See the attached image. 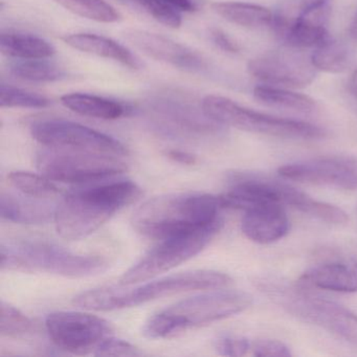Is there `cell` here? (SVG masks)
I'll use <instances>...</instances> for the list:
<instances>
[{
	"mask_svg": "<svg viewBox=\"0 0 357 357\" xmlns=\"http://www.w3.org/2000/svg\"><path fill=\"white\" fill-rule=\"evenodd\" d=\"M125 38L139 51L158 61L183 70L204 68V60L199 54L162 35L142 30H127Z\"/></svg>",
	"mask_w": 357,
	"mask_h": 357,
	"instance_id": "9a60e30c",
	"label": "cell"
},
{
	"mask_svg": "<svg viewBox=\"0 0 357 357\" xmlns=\"http://www.w3.org/2000/svg\"><path fill=\"white\" fill-rule=\"evenodd\" d=\"M154 20L169 28L178 29L183 24L181 12L166 5L162 0H135Z\"/></svg>",
	"mask_w": 357,
	"mask_h": 357,
	"instance_id": "4dcf8cb0",
	"label": "cell"
},
{
	"mask_svg": "<svg viewBox=\"0 0 357 357\" xmlns=\"http://www.w3.org/2000/svg\"><path fill=\"white\" fill-rule=\"evenodd\" d=\"M34 331V324L22 311L9 303L1 302L0 334L3 337L20 338L30 335Z\"/></svg>",
	"mask_w": 357,
	"mask_h": 357,
	"instance_id": "f1b7e54d",
	"label": "cell"
},
{
	"mask_svg": "<svg viewBox=\"0 0 357 357\" xmlns=\"http://www.w3.org/2000/svg\"><path fill=\"white\" fill-rule=\"evenodd\" d=\"M93 354L98 356H139L142 353L130 342L110 336L96 348Z\"/></svg>",
	"mask_w": 357,
	"mask_h": 357,
	"instance_id": "1f68e13d",
	"label": "cell"
},
{
	"mask_svg": "<svg viewBox=\"0 0 357 357\" xmlns=\"http://www.w3.org/2000/svg\"><path fill=\"white\" fill-rule=\"evenodd\" d=\"M167 156L174 162L188 165V166H192L197 162V158L195 155L189 152L181 151V150H169L167 152Z\"/></svg>",
	"mask_w": 357,
	"mask_h": 357,
	"instance_id": "8d00e7d4",
	"label": "cell"
},
{
	"mask_svg": "<svg viewBox=\"0 0 357 357\" xmlns=\"http://www.w3.org/2000/svg\"><path fill=\"white\" fill-rule=\"evenodd\" d=\"M210 36L214 45L221 51L229 54L239 53L240 47L238 43L223 31L219 30V29H212Z\"/></svg>",
	"mask_w": 357,
	"mask_h": 357,
	"instance_id": "e575fe53",
	"label": "cell"
},
{
	"mask_svg": "<svg viewBox=\"0 0 357 357\" xmlns=\"http://www.w3.org/2000/svg\"><path fill=\"white\" fill-rule=\"evenodd\" d=\"M252 303V296L239 290H217L185 298L150 317L143 334L150 340L175 337L243 312Z\"/></svg>",
	"mask_w": 357,
	"mask_h": 357,
	"instance_id": "277c9868",
	"label": "cell"
},
{
	"mask_svg": "<svg viewBox=\"0 0 357 357\" xmlns=\"http://www.w3.org/2000/svg\"><path fill=\"white\" fill-rule=\"evenodd\" d=\"M63 41L68 47L83 53L114 60L132 70L142 68V62L130 50L108 37L91 33H77L64 37Z\"/></svg>",
	"mask_w": 357,
	"mask_h": 357,
	"instance_id": "ac0fdd59",
	"label": "cell"
},
{
	"mask_svg": "<svg viewBox=\"0 0 357 357\" xmlns=\"http://www.w3.org/2000/svg\"><path fill=\"white\" fill-rule=\"evenodd\" d=\"M45 328L56 347L78 355L93 353L114 332L106 319L77 311L50 313L45 319Z\"/></svg>",
	"mask_w": 357,
	"mask_h": 357,
	"instance_id": "7c38bea8",
	"label": "cell"
},
{
	"mask_svg": "<svg viewBox=\"0 0 357 357\" xmlns=\"http://www.w3.org/2000/svg\"><path fill=\"white\" fill-rule=\"evenodd\" d=\"M289 219L281 206H261L245 211L242 233L259 244H271L283 239L289 231Z\"/></svg>",
	"mask_w": 357,
	"mask_h": 357,
	"instance_id": "2e32d148",
	"label": "cell"
},
{
	"mask_svg": "<svg viewBox=\"0 0 357 357\" xmlns=\"http://www.w3.org/2000/svg\"><path fill=\"white\" fill-rule=\"evenodd\" d=\"M141 195V188L131 181L96 183L75 190L56 206V231L70 241L86 238Z\"/></svg>",
	"mask_w": 357,
	"mask_h": 357,
	"instance_id": "7a4b0ae2",
	"label": "cell"
},
{
	"mask_svg": "<svg viewBox=\"0 0 357 357\" xmlns=\"http://www.w3.org/2000/svg\"><path fill=\"white\" fill-rule=\"evenodd\" d=\"M31 135L43 147L51 149L91 152L119 158L128 155L126 146L118 139L70 121H39L31 127Z\"/></svg>",
	"mask_w": 357,
	"mask_h": 357,
	"instance_id": "30bf717a",
	"label": "cell"
},
{
	"mask_svg": "<svg viewBox=\"0 0 357 357\" xmlns=\"http://www.w3.org/2000/svg\"><path fill=\"white\" fill-rule=\"evenodd\" d=\"M51 101L36 93L24 91L9 84L0 85V106L1 108H31L43 109L49 107Z\"/></svg>",
	"mask_w": 357,
	"mask_h": 357,
	"instance_id": "f546056e",
	"label": "cell"
},
{
	"mask_svg": "<svg viewBox=\"0 0 357 357\" xmlns=\"http://www.w3.org/2000/svg\"><path fill=\"white\" fill-rule=\"evenodd\" d=\"M231 283L233 280L227 273L200 269L175 273L133 288H96L78 294L73 303L89 310H119L191 290L223 289Z\"/></svg>",
	"mask_w": 357,
	"mask_h": 357,
	"instance_id": "3957f363",
	"label": "cell"
},
{
	"mask_svg": "<svg viewBox=\"0 0 357 357\" xmlns=\"http://www.w3.org/2000/svg\"><path fill=\"white\" fill-rule=\"evenodd\" d=\"M300 283L308 288L353 294L357 292V271L344 263H323L303 273Z\"/></svg>",
	"mask_w": 357,
	"mask_h": 357,
	"instance_id": "ffe728a7",
	"label": "cell"
},
{
	"mask_svg": "<svg viewBox=\"0 0 357 357\" xmlns=\"http://www.w3.org/2000/svg\"><path fill=\"white\" fill-rule=\"evenodd\" d=\"M0 51L15 59H47L56 50L49 41L26 33L8 32L0 35Z\"/></svg>",
	"mask_w": 357,
	"mask_h": 357,
	"instance_id": "7402d4cb",
	"label": "cell"
},
{
	"mask_svg": "<svg viewBox=\"0 0 357 357\" xmlns=\"http://www.w3.org/2000/svg\"><path fill=\"white\" fill-rule=\"evenodd\" d=\"M1 271L45 273L66 278H87L107 271L106 259L80 255L62 246L38 240L1 243Z\"/></svg>",
	"mask_w": 357,
	"mask_h": 357,
	"instance_id": "5b68a950",
	"label": "cell"
},
{
	"mask_svg": "<svg viewBox=\"0 0 357 357\" xmlns=\"http://www.w3.org/2000/svg\"><path fill=\"white\" fill-rule=\"evenodd\" d=\"M122 158L91 152L45 148L37 154L39 172L53 181L91 185L127 170Z\"/></svg>",
	"mask_w": 357,
	"mask_h": 357,
	"instance_id": "ba28073f",
	"label": "cell"
},
{
	"mask_svg": "<svg viewBox=\"0 0 357 357\" xmlns=\"http://www.w3.org/2000/svg\"><path fill=\"white\" fill-rule=\"evenodd\" d=\"M202 109L217 124L246 132L294 139H321L326 135L325 130L317 125L262 114L221 96H206L202 100Z\"/></svg>",
	"mask_w": 357,
	"mask_h": 357,
	"instance_id": "52a82bcc",
	"label": "cell"
},
{
	"mask_svg": "<svg viewBox=\"0 0 357 357\" xmlns=\"http://www.w3.org/2000/svg\"><path fill=\"white\" fill-rule=\"evenodd\" d=\"M348 89L351 95L357 100V68L353 70L348 81Z\"/></svg>",
	"mask_w": 357,
	"mask_h": 357,
	"instance_id": "74e56055",
	"label": "cell"
},
{
	"mask_svg": "<svg viewBox=\"0 0 357 357\" xmlns=\"http://www.w3.org/2000/svg\"><path fill=\"white\" fill-rule=\"evenodd\" d=\"M348 32L350 38L352 39L353 41H355V43H357V13L355 14L350 26H349Z\"/></svg>",
	"mask_w": 357,
	"mask_h": 357,
	"instance_id": "f35d334b",
	"label": "cell"
},
{
	"mask_svg": "<svg viewBox=\"0 0 357 357\" xmlns=\"http://www.w3.org/2000/svg\"><path fill=\"white\" fill-rule=\"evenodd\" d=\"M220 196L199 192L162 194L133 213L131 225L144 237L160 240L220 222Z\"/></svg>",
	"mask_w": 357,
	"mask_h": 357,
	"instance_id": "6da1fadb",
	"label": "cell"
},
{
	"mask_svg": "<svg viewBox=\"0 0 357 357\" xmlns=\"http://www.w3.org/2000/svg\"><path fill=\"white\" fill-rule=\"evenodd\" d=\"M280 176L308 185L357 190V158L323 156L290 162L279 169Z\"/></svg>",
	"mask_w": 357,
	"mask_h": 357,
	"instance_id": "5bb4252c",
	"label": "cell"
},
{
	"mask_svg": "<svg viewBox=\"0 0 357 357\" xmlns=\"http://www.w3.org/2000/svg\"><path fill=\"white\" fill-rule=\"evenodd\" d=\"M56 206L43 198L3 192L0 196V216L20 225H43L54 219Z\"/></svg>",
	"mask_w": 357,
	"mask_h": 357,
	"instance_id": "e0dca14e",
	"label": "cell"
},
{
	"mask_svg": "<svg viewBox=\"0 0 357 357\" xmlns=\"http://www.w3.org/2000/svg\"><path fill=\"white\" fill-rule=\"evenodd\" d=\"M310 60L317 72L340 74L350 66L352 52L347 43L329 38L313 50Z\"/></svg>",
	"mask_w": 357,
	"mask_h": 357,
	"instance_id": "d4e9b609",
	"label": "cell"
},
{
	"mask_svg": "<svg viewBox=\"0 0 357 357\" xmlns=\"http://www.w3.org/2000/svg\"><path fill=\"white\" fill-rule=\"evenodd\" d=\"M8 179L20 193L31 197L49 199L59 194L57 185L53 183V181L43 174L38 175L35 173L24 172V171H13L8 175Z\"/></svg>",
	"mask_w": 357,
	"mask_h": 357,
	"instance_id": "83f0119b",
	"label": "cell"
},
{
	"mask_svg": "<svg viewBox=\"0 0 357 357\" xmlns=\"http://www.w3.org/2000/svg\"><path fill=\"white\" fill-rule=\"evenodd\" d=\"M212 8L223 20L243 28L259 29L273 24V12L256 3L221 1L213 3Z\"/></svg>",
	"mask_w": 357,
	"mask_h": 357,
	"instance_id": "603a6c76",
	"label": "cell"
},
{
	"mask_svg": "<svg viewBox=\"0 0 357 357\" xmlns=\"http://www.w3.org/2000/svg\"><path fill=\"white\" fill-rule=\"evenodd\" d=\"M248 70L264 84L302 89L313 82L317 70L298 50L288 47L262 54L248 62Z\"/></svg>",
	"mask_w": 357,
	"mask_h": 357,
	"instance_id": "4fadbf2b",
	"label": "cell"
},
{
	"mask_svg": "<svg viewBox=\"0 0 357 357\" xmlns=\"http://www.w3.org/2000/svg\"><path fill=\"white\" fill-rule=\"evenodd\" d=\"M10 70L16 78L35 83L56 82L66 77L63 68L45 59H18Z\"/></svg>",
	"mask_w": 357,
	"mask_h": 357,
	"instance_id": "484cf974",
	"label": "cell"
},
{
	"mask_svg": "<svg viewBox=\"0 0 357 357\" xmlns=\"http://www.w3.org/2000/svg\"><path fill=\"white\" fill-rule=\"evenodd\" d=\"M215 348L219 354L225 356H244L250 352L252 342L241 336L225 335L216 340Z\"/></svg>",
	"mask_w": 357,
	"mask_h": 357,
	"instance_id": "d6a6232c",
	"label": "cell"
},
{
	"mask_svg": "<svg viewBox=\"0 0 357 357\" xmlns=\"http://www.w3.org/2000/svg\"><path fill=\"white\" fill-rule=\"evenodd\" d=\"M223 221L160 240V243L129 268L120 280V286H131L166 273L199 254L220 231Z\"/></svg>",
	"mask_w": 357,
	"mask_h": 357,
	"instance_id": "9c48e42d",
	"label": "cell"
},
{
	"mask_svg": "<svg viewBox=\"0 0 357 357\" xmlns=\"http://www.w3.org/2000/svg\"><path fill=\"white\" fill-rule=\"evenodd\" d=\"M250 352L254 356L259 357H289L291 352L288 346L278 340L262 338L252 342Z\"/></svg>",
	"mask_w": 357,
	"mask_h": 357,
	"instance_id": "836d02e7",
	"label": "cell"
},
{
	"mask_svg": "<svg viewBox=\"0 0 357 357\" xmlns=\"http://www.w3.org/2000/svg\"><path fill=\"white\" fill-rule=\"evenodd\" d=\"M156 110L164 119L165 128L181 137L192 139L214 135L219 130V124L208 119L206 114L199 116L197 112L183 106L165 102Z\"/></svg>",
	"mask_w": 357,
	"mask_h": 357,
	"instance_id": "d6986e66",
	"label": "cell"
},
{
	"mask_svg": "<svg viewBox=\"0 0 357 357\" xmlns=\"http://www.w3.org/2000/svg\"><path fill=\"white\" fill-rule=\"evenodd\" d=\"M220 197L225 208L243 211L271 204L302 211L309 200L308 194L291 185L248 173L234 174L229 190Z\"/></svg>",
	"mask_w": 357,
	"mask_h": 357,
	"instance_id": "8fae6325",
	"label": "cell"
},
{
	"mask_svg": "<svg viewBox=\"0 0 357 357\" xmlns=\"http://www.w3.org/2000/svg\"><path fill=\"white\" fill-rule=\"evenodd\" d=\"M64 9L81 17L103 24L122 20L120 12L105 0H54Z\"/></svg>",
	"mask_w": 357,
	"mask_h": 357,
	"instance_id": "4316f807",
	"label": "cell"
},
{
	"mask_svg": "<svg viewBox=\"0 0 357 357\" xmlns=\"http://www.w3.org/2000/svg\"><path fill=\"white\" fill-rule=\"evenodd\" d=\"M260 289L275 304L298 319L357 347V314L346 307L280 280H263Z\"/></svg>",
	"mask_w": 357,
	"mask_h": 357,
	"instance_id": "8992f818",
	"label": "cell"
},
{
	"mask_svg": "<svg viewBox=\"0 0 357 357\" xmlns=\"http://www.w3.org/2000/svg\"><path fill=\"white\" fill-rule=\"evenodd\" d=\"M254 97L257 101L271 107L282 108L302 114H310L317 109V102L312 98L286 87L260 85L255 87Z\"/></svg>",
	"mask_w": 357,
	"mask_h": 357,
	"instance_id": "cb8c5ba5",
	"label": "cell"
},
{
	"mask_svg": "<svg viewBox=\"0 0 357 357\" xmlns=\"http://www.w3.org/2000/svg\"><path fill=\"white\" fill-rule=\"evenodd\" d=\"M60 100L72 112L100 120H118L127 116L129 112L128 108L119 102L89 93H66Z\"/></svg>",
	"mask_w": 357,
	"mask_h": 357,
	"instance_id": "44dd1931",
	"label": "cell"
},
{
	"mask_svg": "<svg viewBox=\"0 0 357 357\" xmlns=\"http://www.w3.org/2000/svg\"><path fill=\"white\" fill-rule=\"evenodd\" d=\"M166 5L170 6L177 11L185 13H193L199 10V1L198 0H162Z\"/></svg>",
	"mask_w": 357,
	"mask_h": 357,
	"instance_id": "d590c367",
	"label": "cell"
}]
</instances>
